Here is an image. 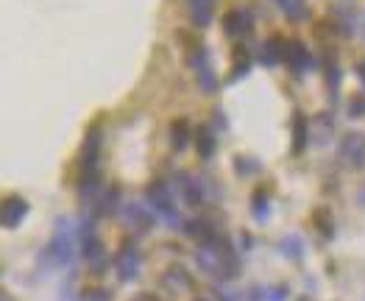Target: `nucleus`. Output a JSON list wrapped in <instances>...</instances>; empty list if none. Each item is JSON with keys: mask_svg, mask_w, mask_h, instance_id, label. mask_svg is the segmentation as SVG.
I'll list each match as a JSON object with an SVG mask.
<instances>
[{"mask_svg": "<svg viewBox=\"0 0 365 301\" xmlns=\"http://www.w3.org/2000/svg\"><path fill=\"white\" fill-rule=\"evenodd\" d=\"M195 265L207 273L210 279L226 282L235 279L240 273V257L232 248V243L226 240L223 235H217L212 243H201L195 251Z\"/></svg>", "mask_w": 365, "mask_h": 301, "instance_id": "nucleus-1", "label": "nucleus"}, {"mask_svg": "<svg viewBox=\"0 0 365 301\" xmlns=\"http://www.w3.org/2000/svg\"><path fill=\"white\" fill-rule=\"evenodd\" d=\"M29 215V201L20 198V195H6L3 198V207H0V220H3V229H17Z\"/></svg>", "mask_w": 365, "mask_h": 301, "instance_id": "nucleus-9", "label": "nucleus"}, {"mask_svg": "<svg viewBox=\"0 0 365 301\" xmlns=\"http://www.w3.org/2000/svg\"><path fill=\"white\" fill-rule=\"evenodd\" d=\"M284 59H287V64L302 76V73H307L312 64H315V56H312V51L307 48L302 39H290L287 42V48H284Z\"/></svg>", "mask_w": 365, "mask_h": 301, "instance_id": "nucleus-11", "label": "nucleus"}, {"mask_svg": "<svg viewBox=\"0 0 365 301\" xmlns=\"http://www.w3.org/2000/svg\"><path fill=\"white\" fill-rule=\"evenodd\" d=\"M363 34H365V17H363Z\"/></svg>", "mask_w": 365, "mask_h": 301, "instance_id": "nucleus-32", "label": "nucleus"}, {"mask_svg": "<svg viewBox=\"0 0 365 301\" xmlns=\"http://www.w3.org/2000/svg\"><path fill=\"white\" fill-rule=\"evenodd\" d=\"M340 159L351 168H365V134L363 131H346L340 140Z\"/></svg>", "mask_w": 365, "mask_h": 301, "instance_id": "nucleus-7", "label": "nucleus"}, {"mask_svg": "<svg viewBox=\"0 0 365 301\" xmlns=\"http://www.w3.org/2000/svg\"><path fill=\"white\" fill-rule=\"evenodd\" d=\"M123 215L128 220L131 229H140V232H148L156 220V212L148 207V204H125L123 207Z\"/></svg>", "mask_w": 365, "mask_h": 301, "instance_id": "nucleus-13", "label": "nucleus"}, {"mask_svg": "<svg viewBox=\"0 0 365 301\" xmlns=\"http://www.w3.org/2000/svg\"><path fill=\"white\" fill-rule=\"evenodd\" d=\"M268 210H271V198H268V190H254L251 195V212L257 220H265L268 218Z\"/></svg>", "mask_w": 365, "mask_h": 301, "instance_id": "nucleus-21", "label": "nucleus"}, {"mask_svg": "<svg viewBox=\"0 0 365 301\" xmlns=\"http://www.w3.org/2000/svg\"><path fill=\"white\" fill-rule=\"evenodd\" d=\"M84 301H109V293L106 290H90Z\"/></svg>", "mask_w": 365, "mask_h": 301, "instance_id": "nucleus-29", "label": "nucleus"}, {"mask_svg": "<svg viewBox=\"0 0 365 301\" xmlns=\"http://www.w3.org/2000/svg\"><path fill=\"white\" fill-rule=\"evenodd\" d=\"M140 265H143V260H140L137 245L131 240H125L118 248V254H115V271L120 276V282H134L140 276Z\"/></svg>", "mask_w": 365, "mask_h": 301, "instance_id": "nucleus-6", "label": "nucleus"}, {"mask_svg": "<svg viewBox=\"0 0 365 301\" xmlns=\"http://www.w3.org/2000/svg\"><path fill=\"white\" fill-rule=\"evenodd\" d=\"M284 48H287V42L279 39V36L265 39L262 48H259V61H262L265 67H274V64H279V61L284 59Z\"/></svg>", "mask_w": 365, "mask_h": 301, "instance_id": "nucleus-14", "label": "nucleus"}, {"mask_svg": "<svg viewBox=\"0 0 365 301\" xmlns=\"http://www.w3.org/2000/svg\"><path fill=\"white\" fill-rule=\"evenodd\" d=\"M248 70H251V53L245 48H237L235 51V64H232V78L229 81H240Z\"/></svg>", "mask_w": 365, "mask_h": 301, "instance_id": "nucleus-22", "label": "nucleus"}, {"mask_svg": "<svg viewBox=\"0 0 365 301\" xmlns=\"http://www.w3.org/2000/svg\"><path fill=\"white\" fill-rule=\"evenodd\" d=\"M176 193H179V198L187 207H201L204 198H207L204 181L198 179V176H192V173H179L176 176Z\"/></svg>", "mask_w": 365, "mask_h": 301, "instance_id": "nucleus-8", "label": "nucleus"}, {"mask_svg": "<svg viewBox=\"0 0 365 301\" xmlns=\"http://www.w3.org/2000/svg\"><path fill=\"white\" fill-rule=\"evenodd\" d=\"M235 170H237L240 176H254V173L259 170V165H257V159H245V156H237V159H235Z\"/></svg>", "mask_w": 365, "mask_h": 301, "instance_id": "nucleus-26", "label": "nucleus"}, {"mask_svg": "<svg viewBox=\"0 0 365 301\" xmlns=\"http://www.w3.org/2000/svg\"><path fill=\"white\" fill-rule=\"evenodd\" d=\"M309 143V121L302 112L293 115V153H302Z\"/></svg>", "mask_w": 365, "mask_h": 301, "instance_id": "nucleus-16", "label": "nucleus"}, {"mask_svg": "<svg viewBox=\"0 0 365 301\" xmlns=\"http://www.w3.org/2000/svg\"><path fill=\"white\" fill-rule=\"evenodd\" d=\"M315 226H321V235H324L327 240L335 235V220H332L329 210H318V212H315Z\"/></svg>", "mask_w": 365, "mask_h": 301, "instance_id": "nucleus-24", "label": "nucleus"}, {"mask_svg": "<svg viewBox=\"0 0 365 301\" xmlns=\"http://www.w3.org/2000/svg\"><path fill=\"white\" fill-rule=\"evenodd\" d=\"M118 204H120V190H118V187H106V190L98 193V198H95V215H98V218L115 215V212H118Z\"/></svg>", "mask_w": 365, "mask_h": 301, "instance_id": "nucleus-15", "label": "nucleus"}, {"mask_svg": "<svg viewBox=\"0 0 365 301\" xmlns=\"http://www.w3.org/2000/svg\"><path fill=\"white\" fill-rule=\"evenodd\" d=\"M340 81H343V73H340V67H337L335 61H327V90L337 95L340 90Z\"/></svg>", "mask_w": 365, "mask_h": 301, "instance_id": "nucleus-25", "label": "nucleus"}, {"mask_svg": "<svg viewBox=\"0 0 365 301\" xmlns=\"http://www.w3.org/2000/svg\"><path fill=\"white\" fill-rule=\"evenodd\" d=\"M195 143H198V153H201L204 159H212L215 148H217V140H215V134L210 128H201L198 137H195Z\"/></svg>", "mask_w": 365, "mask_h": 301, "instance_id": "nucleus-23", "label": "nucleus"}, {"mask_svg": "<svg viewBox=\"0 0 365 301\" xmlns=\"http://www.w3.org/2000/svg\"><path fill=\"white\" fill-rule=\"evenodd\" d=\"M198 301H235L232 296H226V293H220V290H210V293H204V299Z\"/></svg>", "mask_w": 365, "mask_h": 301, "instance_id": "nucleus-28", "label": "nucleus"}, {"mask_svg": "<svg viewBox=\"0 0 365 301\" xmlns=\"http://www.w3.org/2000/svg\"><path fill=\"white\" fill-rule=\"evenodd\" d=\"M357 76H360V81L365 84V59H363V61H357Z\"/></svg>", "mask_w": 365, "mask_h": 301, "instance_id": "nucleus-30", "label": "nucleus"}, {"mask_svg": "<svg viewBox=\"0 0 365 301\" xmlns=\"http://www.w3.org/2000/svg\"><path fill=\"white\" fill-rule=\"evenodd\" d=\"M187 61H190V67L195 70L198 87H201L204 92H217L220 81H217V76H215V67H212V59H210V51H207V48H201V45H192V51L187 53Z\"/></svg>", "mask_w": 365, "mask_h": 301, "instance_id": "nucleus-5", "label": "nucleus"}, {"mask_svg": "<svg viewBox=\"0 0 365 301\" xmlns=\"http://www.w3.org/2000/svg\"><path fill=\"white\" fill-rule=\"evenodd\" d=\"M76 248L78 245V232L76 226L70 223V218H56V226H53V235L51 243L45 245V260L51 268H67L76 257Z\"/></svg>", "mask_w": 365, "mask_h": 301, "instance_id": "nucleus-2", "label": "nucleus"}, {"mask_svg": "<svg viewBox=\"0 0 365 301\" xmlns=\"http://www.w3.org/2000/svg\"><path fill=\"white\" fill-rule=\"evenodd\" d=\"M78 245H81L84 260L90 262L95 271H101V268L106 265V248H103V243H101V238H98L95 223H92L90 218H87V220H81V229H78Z\"/></svg>", "mask_w": 365, "mask_h": 301, "instance_id": "nucleus-4", "label": "nucleus"}, {"mask_svg": "<svg viewBox=\"0 0 365 301\" xmlns=\"http://www.w3.org/2000/svg\"><path fill=\"white\" fill-rule=\"evenodd\" d=\"M276 6L282 9L284 17H290V20H296V23L309 17V9H307L304 0H276Z\"/></svg>", "mask_w": 365, "mask_h": 301, "instance_id": "nucleus-20", "label": "nucleus"}, {"mask_svg": "<svg viewBox=\"0 0 365 301\" xmlns=\"http://www.w3.org/2000/svg\"><path fill=\"white\" fill-rule=\"evenodd\" d=\"M165 285L168 287H173V290H187V287H192V276L184 271L182 265H170L168 273H165Z\"/></svg>", "mask_w": 365, "mask_h": 301, "instance_id": "nucleus-19", "label": "nucleus"}, {"mask_svg": "<svg viewBox=\"0 0 365 301\" xmlns=\"http://www.w3.org/2000/svg\"><path fill=\"white\" fill-rule=\"evenodd\" d=\"M192 140V128L187 121H173L170 123V148L173 150H184Z\"/></svg>", "mask_w": 365, "mask_h": 301, "instance_id": "nucleus-17", "label": "nucleus"}, {"mask_svg": "<svg viewBox=\"0 0 365 301\" xmlns=\"http://www.w3.org/2000/svg\"><path fill=\"white\" fill-rule=\"evenodd\" d=\"M248 31H251V14L245 11L243 6H232L223 14V34L232 36V39H243Z\"/></svg>", "mask_w": 365, "mask_h": 301, "instance_id": "nucleus-10", "label": "nucleus"}, {"mask_svg": "<svg viewBox=\"0 0 365 301\" xmlns=\"http://www.w3.org/2000/svg\"><path fill=\"white\" fill-rule=\"evenodd\" d=\"M184 9H187V17L192 20L195 29H207L212 23L217 0H184Z\"/></svg>", "mask_w": 365, "mask_h": 301, "instance_id": "nucleus-12", "label": "nucleus"}, {"mask_svg": "<svg viewBox=\"0 0 365 301\" xmlns=\"http://www.w3.org/2000/svg\"><path fill=\"white\" fill-rule=\"evenodd\" d=\"M145 204L151 207L165 223H170L173 229H182V212L176 207V198H173V190L168 181H153L145 190Z\"/></svg>", "mask_w": 365, "mask_h": 301, "instance_id": "nucleus-3", "label": "nucleus"}, {"mask_svg": "<svg viewBox=\"0 0 365 301\" xmlns=\"http://www.w3.org/2000/svg\"><path fill=\"white\" fill-rule=\"evenodd\" d=\"M279 251L287 260H302L304 257V240H302V235H284L279 240Z\"/></svg>", "mask_w": 365, "mask_h": 301, "instance_id": "nucleus-18", "label": "nucleus"}, {"mask_svg": "<svg viewBox=\"0 0 365 301\" xmlns=\"http://www.w3.org/2000/svg\"><path fill=\"white\" fill-rule=\"evenodd\" d=\"M349 118H351V121L365 118V95H354V98H351V103H349Z\"/></svg>", "mask_w": 365, "mask_h": 301, "instance_id": "nucleus-27", "label": "nucleus"}, {"mask_svg": "<svg viewBox=\"0 0 365 301\" xmlns=\"http://www.w3.org/2000/svg\"><path fill=\"white\" fill-rule=\"evenodd\" d=\"M134 301H159V299H156L153 293H140V296H137Z\"/></svg>", "mask_w": 365, "mask_h": 301, "instance_id": "nucleus-31", "label": "nucleus"}]
</instances>
